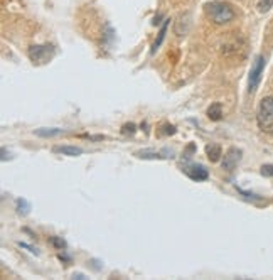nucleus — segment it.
<instances>
[{
	"label": "nucleus",
	"instance_id": "nucleus-1",
	"mask_svg": "<svg viewBox=\"0 0 273 280\" xmlns=\"http://www.w3.org/2000/svg\"><path fill=\"white\" fill-rule=\"evenodd\" d=\"M204 10H206V15L217 25H224L229 24L234 19V10L229 3L226 2H219V0H214V2H207L204 5Z\"/></svg>",
	"mask_w": 273,
	"mask_h": 280
},
{
	"label": "nucleus",
	"instance_id": "nucleus-2",
	"mask_svg": "<svg viewBox=\"0 0 273 280\" xmlns=\"http://www.w3.org/2000/svg\"><path fill=\"white\" fill-rule=\"evenodd\" d=\"M257 124L265 134H273V96H265L258 105Z\"/></svg>",
	"mask_w": 273,
	"mask_h": 280
},
{
	"label": "nucleus",
	"instance_id": "nucleus-3",
	"mask_svg": "<svg viewBox=\"0 0 273 280\" xmlns=\"http://www.w3.org/2000/svg\"><path fill=\"white\" fill-rule=\"evenodd\" d=\"M54 56V48L49 44H37L29 48V59L34 65H46Z\"/></svg>",
	"mask_w": 273,
	"mask_h": 280
},
{
	"label": "nucleus",
	"instance_id": "nucleus-4",
	"mask_svg": "<svg viewBox=\"0 0 273 280\" xmlns=\"http://www.w3.org/2000/svg\"><path fill=\"white\" fill-rule=\"evenodd\" d=\"M263 68H265V58L263 56H257L255 59L253 66H251L250 71V78H248V93H255L260 84V79H262V73Z\"/></svg>",
	"mask_w": 273,
	"mask_h": 280
},
{
	"label": "nucleus",
	"instance_id": "nucleus-5",
	"mask_svg": "<svg viewBox=\"0 0 273 280\" xmlns=\"http://www.w3.org/2000/svg\"><path fill=\"white\" fill-rule=\"evenodd\" d=\"M240 160H241V150H240V148H236V147H231L224 154V159H223V162H221V167H223V171L233 172L234 169L238 167Z\"/></svg>",
	"mask_w": 273,
	"mask_h": 280
},
{
	"label": "nucleus",
	"instance_id": "nucleus-6",
	"mask_svg": "<svg viewBox=\"0 0 273 280\" xmlns=\"http://www.w3.org/2000/svg\"><path fill=\"white\" fill-rule=\"evenodd\" d=\"M184 174L186 176H189L193 181H206L209 177V172L207 169L204 167L201 164H187L184 165Z\"/></svg>",
	"mask_w": 273,
	"mask_h": 280
},
{
	"label": "nucleus",
	"instance_id": "nucleus-7",
	"mask_svg": "<svg viewBox=\"0 0 273 280\" xmlns=\"http://www.w3.org/2000/svg\"><path fill=\"white\" fill-rule=\"evenodd\" d=\"M135 155H138L140 159H169L167 155H172V152H169V150H164V152L140 150V152H135Z\"/></svg>",
	"mask_w": 273,
	"mask_h": 280
},
{
	"label": "nucleus",
	"instance_id": "nucleus-8",
	"mask_svg": "<svg viewBox=\"0 0 273 280\" xmlns=\"http://www.w3.org/2000/svg\"><path fill=\"white\" fill-rule=\"evenodd\" d=\"M206 154L211 162H217L223 157V150H221V147L217 143H209V145H206Z\"/></svg>",
	"mask_w": 273,
	"mask_h": 280
},
{
	"label": "nucleus",
	"instance_id": "nucleus-9",
	"mask_svg": "<svg viewBox=\"0 0 273 280\" xmlns=\"http://www.w3.org/2000/svg\"><path fill=\"white\" fill-rule=\"evenodd\" d=\"M53 152H56V154H65V155H81L83 154V148L72 147V145H56L53 148Z\"/></svg>",
	"mask_w": 273,
	"mask_h": 280
},
{
	"label": "nucleus",
	"instance_id": "nucleus-10",
	"mask_svg": "<svg viewBox=\"0 0 273 280\" xmlns=\"http://www.w3.org/2000/svg\"><path fill=\"white\" fill-rule=\"evenodd\" d=\"M207 117L211 118L212 122H219L221 118H223V107H221V103H212L211 107L207 108Z\"/></svg>",
	"mask_w": 273,
	"mask_h": 280
},
{
	"label": "nucleus",
	"instance_id": "nucleus-11",
	"mask_svg": "<svg viewBox=\"0 0 273 280\" xmlns=\"http://www.w3.org/2000/svg\"><path fill=\"white\" fill-rule=\"evenodd\" d=\"M169 22H170V20H164V25H162V29H160V32H159V37H157V41L153 42V46H152V54L155 53L157 49H159V46L162 44V41H164L165 32H167V27H169Z\"/></svg>",
	"mask_w": 273,
	"mask_h": 280
},
{
	"label": "nucleus",
	"instance_id": "nucleus-12",
	"mask_svg": "<svg viewBox=\"0 0 273 280\" xmlns=\"http://www.w3.org/2000/svg\"><path fill=\"white\" fill-rule=\"evenodd\" d=\"M65 130L61 129H37L36 130V135H39V137H56V135H61Z\"/></svg>",
	"mask_w": 273,
	"mask_h": 280
},
{
	"label": "nucleus",
	"instance_id": "nucleus-13",
	"mask_svg": "<svg viewBox=\"0 0 273 280\" xmlns=\"http://www.w3.org/2000/svg\"><path fill=\"white\" fill-rule=\"evenodd\" d=\"M15 208H17V213L19 214H27L29 211H31V205H29L27 201H25V199H22V198H19L15 201Z\"/></svg>",
	"mask_w": 273,
	"mask_h": 280
},
{
	"label": "nucleus",
	"instance_id": "nucleus-14",
	"mask_svg": "<svg viewBox=\"0 0 273 280\" xmlns=\"http://www.w3.org/2000/svg\"><path fill=\"white\" fill-rule=\"evenodd\" d=\"M51 245H53V247H56L58 250H61V252L66 248V241L63 238H59V236H53V238H51Z\"/></svg>",
	"mask_w": 273,
	"mask_h": 280
},
{
	"label": "nucleus",
	"instance_id": "nucleus-15",
	"mask_svg": "<svg viewBox=\"0 0 273 280\" xmlns=\"http://www.w3.org/2000/svg\"><path fill=\"white\" fill-rule=\"evenodd\" d=\"M273 7V0H260L258 2V10L260 12H268Z\"/></svg>",
	"mask_w": 273,
	"mask_h": 280
},
{
	"label": "nucleus",
	"instance_id": "nucleus-16",
	"mask_svg": "<svg viewBox=\"0 0 273 280\" xmlns=\"http://www.w3.org/2000/svg\"><path fill=\"white\" fill-rule=\"evenodd\" d=\"M262 174L267 177H272L273 176V164H265L262 165Z\"/></svg>",
	"mask_w": 273,
	"mask_h": 280
},
{
	"label": "nucleus",
	"instance_id": "nucleus-17",
	"mask_svg": "<svg viewBox=\"0 0 273 280\" xmlns=\"http://www.w3.org/2000/svg\"><path fill=\"white\" fill-rule=\"evenodd\" d=\"M135 124H125L122 127V134H125V135H129V134H135Z\"/></svg>",
	"mask_w": 273,
	"mask_h": 280
},
{
	"label": "nucleus",
	"instance_id": "nucleus-18",
	"mask_svg": "<svg viewBox=\"0 0 273 280\" xmlns=\"http://www.w3.org/2000/svg\"><path fill=\"white\" fill-rule=\"evenodd\" d=\"M58 258H59V260L63 262V264H71V257H69V255H66L65 252H63V253H59V255H58Z\"/></svg>",
	"mask_w": 273,
	"mask_h": 280
},
{
	"label": "nucleus",
	"instance_id": "nucleus-19",
	"mask_svg": "<svg viewBox=\"0 0 273 280\" xmlns=\"http://www.w3.org/2000/svg\"><path fill=\"white\" fill-rule=\"evenodd\" d=\"M7 159H10V157H7V148L2 147V160H7Z\"/></svg>",
	"mask_w": 273,
	"mask_h": 280
}]
</instances>
